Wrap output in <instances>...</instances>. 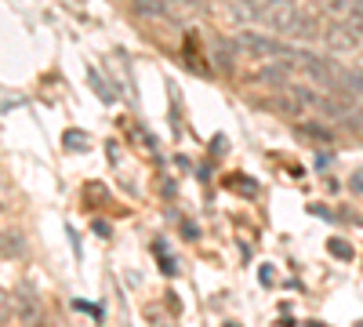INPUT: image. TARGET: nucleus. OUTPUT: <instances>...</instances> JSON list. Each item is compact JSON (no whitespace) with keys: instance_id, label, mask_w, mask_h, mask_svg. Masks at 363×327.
Here are the masks:
<instances>
[{"instance_id":"2eb2a0df","label":"nucleus","mask_w":363,"mask_h":327,"mask_svg":"<svg viewBox=\"0 0 363 327\" xmlns=\"http://www.w3.org/2000/svg\"><path fill=\"white\" fill-rule=\"evenodd\" d=\"M349 186H352L356 193H363V167H359V171H352V178H349Z\"/></svg>"},{"instance_id":"423d86ee","label":"nucleus","mask_w":363,"mask_h":327,"mask_svg":"<svg viewBox=\"0 0 363 327\" xmlns=\"http://www.w3.org/2000/svg\"><path fill=\"white\" fill-rule=\"evenodd\" d=\"M313 4L330 18H349L356 8H363V0H313Z\"/></svg>"},{"instance_id":"0eeeda50","label":"nucleus","mask_w":363,"mask_h":327,"mask_svg":"<svg viewBox=\"0 0 363 327\" xmlns=\"http://www.w3.org/2000/svg\"><path fill=\"white\" fill-rule=\"evenodd\" d=\"M291 66H294V62H287V58H280V62H269V66L258 70V80H262V84H287V80H291Z\"/></svg>"},{"instance_id":"f3484780","label":"nucleus","mask_w":363,"mask_h":327,"mask_svg":"<svg viewBox=\"0 0 363 327\" xmlns=\"http://www.w3.org/2000/svg\"><path fill=\"white\" fill-rule=\"evenodd\" d=\"M247 4H255V8H258V11H262V4H265V0H247Z\"/></svg>"},{"instance_id":"9b49d317","label":"nucleus","mask_w":363,"mask_h":327,"mask_svg":"<svg viewBox=\"0 0 363 327\" xmlns=\"http://www.w3.org/2000/svg\"><path fill=\"white\" fill-rule=\"evenodd\" d=\"M15 320V294L0 287V327H8Z\"/></svg>"},{"instance_id":"7ed1b4c3","label":"nucleus","mask_w":363,"mask_h":327,"mask_svg":"<svg viewBox=\"0 0 363 327\" xmlns=\"http://www.w3.org/2000/svg\"><path fill=\"white\" fill-rule=\"evenodd\" d=\"M15 313L22 316V323H26V327H37V323L44 320V309H40V299H37V291L22 287V291L15 294Z\"/></svg>"},{"instance_id":"6e6552de","label":"nucleus","mask_w":363,"mask_h":327,"mask_svg":"<svg viewBox=\"0 0 363 327\" xmlns=\"http://www.w3.org/2000/svg\"><path fill=\"white\" fill-rule=\"evenodd\" d=\"M22 255H26L22 233H0V258H22Z\"/></svg>"},{"instance_id":"f8f14e48","label":"nucleus","mask_w":363,"mask_h":327,"mask_svg":"<svg viewBox=\"0 0 363 327\" xmlns=\"http://www.w3.org/2000/svg\"><path fill=\"white\" fill-rule=\"evenodd\" d=\"M87 84H91V87H95V92H99V99H102V102H113V92L106 87V80L99 77V70H87Z\"/></svg>"},{"instance_id":"f03ea898","label":"nucleus","mask_w":363,"mask_h":327,"mask_svg":"<svg viewBox=\"0 0 363 327\" xmlns=\"http://www.w3.org/2000/svg\"><path fill=\"white\" fill-rule=\"evenodd\" d=\"M236 48L244 51V55H251V58H269V62H280V58H287V62H298V51L294 48H287L284 40H277V37H265V33H255V29H244V33L236 37Z\"/></svg>"},{"instance_id":"20e7f679","label":"nucleus","mask_w":363,"mask_h":327,"mask_svg":"<svg viewBox=\"0 0 363 327\" xmlns=\"http://www.w3.org/2000/svg\"><path fill=\"white\" fill-rule=\"evenodd\" d=\"M327 44L330 48H335V51H352L356 44H359V33H356V29L342 18V22H335V26H327Z\"/></svg>"},{"instance_id":"4468645a","label":"nucleus","mask_w":363,"mask_h":327,"mask_svg":"<svg viewBox=\"0 0 363 327\" xmlns=\"http://www.w3.org/2000/svg\"><path fill=\"white\" fill-rule=\"evenodd\" d=\"M66 145H69V150H80V145H87V138L77 135V131H69V135H66Z\"/></svg>"},{"instance_id":"1a4fd4ad","label":"nucleus","mask_w":363,"mask_h":327,"mask_svg":"<svg viewBox=\"0 0 363 327\" xmlns=\"http://www.w3.org/2000/svg\"><path fill=\"white\" fill-rule=\"evenodd\" d=\"M164 4H167V15L171 18H193V15L203 11L200 0H164Z\"/></svg>"},{"instance_id":"dca6fc26","label":"nucleus","mask_w":363,"mask_h":327,"mask_svg":"<svg viewBox=\"0 0 363 327\" xmlns=\"http://www.w3.org/2000/svg\"><path fill=\"white\" fill-rule=\"evenodd\" d=\"M37 327H66V323H58V320H48V316H44V320H40Z\"/></svg>"},{"instance_id":"f257e3e1","label":"nucleus","mask_w":363,"mask_h":327,"mask_svg":"<svg viewBox=\"0 0 363 327\" xmlns=\"http://www.w3.org/2000/svg\"><path fill=\"white\" fill-rule=\"evenodd\" d=\"M258 18L277 29V33H287V37H298V40H309L320 33V18L306 8H298L294 0H265Z\"/></svg>"},{"instance_id":"ddd939ff","label":"nucleus","mask_w":363,"mask_h":327,"mask_svg":"<svg viewBox=\"0 0 363 327\" xmlns=\"http://www.w3.org/2000/svg\"><path fill=\"white\" fill-rule=\"evenodd\" d=\"M330 255H335V258H349L352 248H345V240H330Z\"/></svg>"},{"instance_id":"9d476101","label":"nucleus","mask_w":363,"mask_h":327,"mask_svg":"<svg viewBox=\"0 0 363 327\" xmlns=\"http://www.w3.org/2000/svg\"><path fill=\"white\" fill-rule=\"evenodd\" d=\"M131 8H135L138 15H145V18H171L164 0H131Z\"/></svg>"},{"instance_id":"39448f33","label":"nucleus","mask_w":363,"mask_h":327,"mask_svg":"<svg viewBox=\"0 0 363 327\" xmlns=\"http://www.w3.org/2000/svg\"><path fill=\"white\" fill-rule=\"evenodd\" d=\"M335 95H345V99H352L356 106H363V73H359V70H338Z\"/></svg>"}]
</instances>
